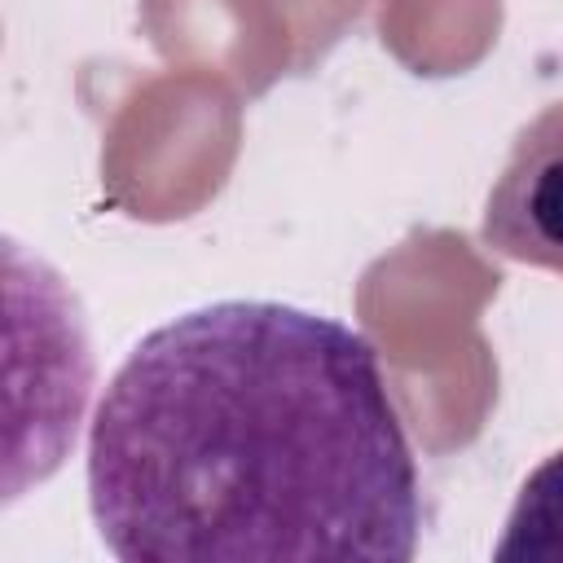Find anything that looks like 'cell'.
I'll use <instances>...</instances> for the list:
<instances>
[{"mask_svg": "<svg viewBox=\"0 0 563 563\" xmlns=\"http://www.w3.org/2000/svg\"><path fill=\"white\" fill-rule=\"evenodd\" d=\"M88 510L123 563H409L422 484L352 325L216 299L154 325L88 431Z\"/></svg>", "mask_w": 563, "mask_h": 563, "instance_id": "obj_1", "label": "cell"}, {"mask_svg": "<svg viewBox=\"0 0 563 563\" xmlns=\"http://www.w3.org/2000/svg\"><path fill=\"white\" fill-rule=\"evenodd\" d=\"M479 238L506 260L563 273V101L519 128L484 198Z\"/></svg>", "mask_w": 563, "mask_h": 563, "instance_id": "obj_2", "label": "cell"}, {"mask_svg": "<svg viewBox=\"0 0 563 563\" xmlns=\"http://www.w3.org/2000/svg\"><path fill=\"white\" fill-rule=\"evenodd\" d=\"M493 559L501 563H559L563 559V449L550 453L519 488L506 532L493 545Z\"/></svg>", "mask_w": 563, "mask_h": 563, "instance_id": "obj_3", "label": "cell"}]
</instances>
